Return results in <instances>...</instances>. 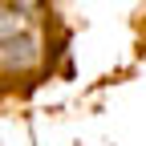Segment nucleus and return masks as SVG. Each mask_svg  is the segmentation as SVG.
I'll return each mask as SVG.
<instances>
[{"instance_id":"1","label":"nucleus","mask_w":146,"mask_h":146,"mask_svg":"<svg viewBox=\"0 0 146 146\" xmlns=\"http://www.w3.org/2000/svg\"><path fill=\"white\" fill-rule=\"evenodd\" d=\"M33 53V33H29V16L12 4V0H0V61L16 65Z\"/></svg>"}]
</instances>
